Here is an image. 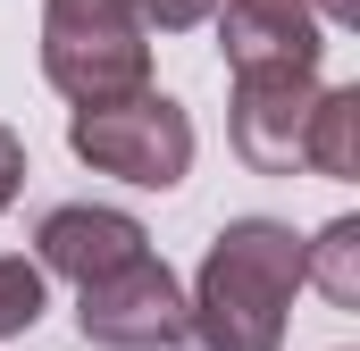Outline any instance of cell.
I'll list each match as a JSON object with an SVG mask.
<instances>
[{
    "label": "cell",
    "mask_w": 360,
    "mask_h": 351,
    "mask_svg": "<svg viewBox=\"0 0 360 351\" xmlns=\"http://www.w3.org/2000/svg\"><path fill=\"white\" fill-rule=\"evenodd\" d=\"M302 293V234L285 218H226L193 267V343L201 351H285V310Z\"/></svg>",
    "instance_id": "cell-1"
},
{
    "label": "cell",
    "mask_w": 360,
    "mask_h": 351,
    "mask_svg": "<svg viewBox=\"0 0 360 351\" xmlns=\"http://www.w3.org/2000/svg\"><path fill=\"white\" fill-rule=\"evenodd\" d=\"M42 76L76 109L151 92V25L134 0H42Z\"/></svg>",
    "instance_id": "cell-2"
},
{
    "label": "cell",
    "mask_w": 360,
    "mask_h": 351,
    "mask_svg": "<svg viewBox=\"0 0 360 351\" xmlns=\"http://www.w3.org/2000/svg\"><path fill=\"white\" fill-rule=\"evenodd\" d=\"M68 151L92 176H117V184H143V192H176L193 176V109L168 92H134V100H109V109H76L68 117Z\"/></svg>",
    "instance_id": "cell-3"
},
{
    "label": "cell",
    "mask_w": 360,
    "mask_h": 351,
    "mask_svg": "<svg viewBox=\"0 0 360 351\" xmlns=\"http://www.w3.org/2000/svg\"><path fill=\"white\" fill-rule=\"evenodd\" d=\"M76 335L101 351H193V310L184 284L160 251H143L134 267L101 276L76 293Z\"/></svg>",
    "instance_id": "cell-4"
},
{
    "label": "cell",
    "mask_w": 360,
    "mask_h": 351,
    "mask_svg": "<svg viewBox=\"0 0 360 351\" xmlns=\"http://www.w3.org/2000/svg\"><path fill=\"white\" fill-rule=\"evenodd\" d=\"M319 100V67H269V76H235V159L252 176H293L302 168V126Z\"/></svg>",
    "instance_id": "cell-5"
},
{
    "label": "cell",
    "mask_w": 360,
    "mask_h": 351,
    "mask_svg": "<svg viewBox=\"0 0 360 351\" xmlns=\"http://www.w3.org/2000/svg\"><path fill=\"white\" fill-rule=\"evenodd\" d=\"M143 251H151L143 218L101 209V201H68V209H51V218L34 226V267H42V276H68L76 293L101 284V276H117V267H134Z\"/></svg>",
    "instance_id": "cell-6"
},
{
    "label": "cell",
    "mask_w": 360,
    "mask_h": 351,
    "mask_svg": "<svg viewBox=\"0 0 360 351\" xmlns=\"http://www.w3.org/2000/svg\"><path fill=\"white\" fill-rule=\"evenodd\" d=\"M218 51L235 76H269V67H319L327 59V25L310 17V0H218Z\"/></svg>",
    "instance_id": "cell-7"
},
{
    "label": "cell",
    "mask_w": 360,
    "mask_h": 351,
    "mask_svg": "<svg viewBox=\"0 0 360 351\" xmlns=\"http://www.w3.org/2000/svg\"><path fill=\"white\" fill-rule=\"evenodd\" d=\"M302 168L327 176V184L360 176V84H319L310 126H302Z\"/></svg>",
    "instance_id": "cell-8"
},
{
    "label": "cell",
    "mask_w": 360,
    "mask_h": 351,
    "mask_svg": "<svg viewBox=\"0 0 360 351\" xmlns=\"http://www.w3.org/2000/svg\"><path fill=\"white\" fill-rule=\"evenodd\" d=\"M302 284H319L335 310H360V218H327L302 243Z\"/></svg>",
    "instance_id": "cell-9"
},
{
    "label": "cell",
    "mask_w": 360,
    "mask_h": 351,
    "mask_svg": "<svg viewBox=\"0 0 360 351\" xmlns=\"http://www.w3.org/2000/svg\"><path fill=\"white\" fill-rule=\"evenodd\" d=\"M42 310H51V276L8 251V260H0V343H8V335H34Z\"/></svg>",
    "instance_id": "cell-10"
},
{
    "label": "cell",
    "mask_w": 360,
    "mask_h": 351,
    "mask_svg": "<svg viewBox=\"0 0 360 351\" xmlns=\"http://www.w3.org/2000/svg\"><path fill=\"white\" fill-rule=\"evenodd\" d=\"M143 8V25L151 34H193V25H210V8L218 0H134Z\"/></svg>",
    "instance_id": "cell-11"
},
{
    "label": "cell",
    "mask_w": 360,
    "mask_h": 351,
    "mask_svg": "<svg viewBox=\"0 0 360 351\" xmlns=\"http://www.w3.org/2000/svg\"><path fill=\"white\" fill-rule=\"evenodd\" d=\"M17 184H25V143H17V126H0V209L17 201Z\"/></svg>",
    "instance_id": "cell-12"
},
{
    "label": "cell",
    "mask_w": 360,
    "mask_h": 351,
    "mask_svg": "<svg viewBox=\"0 0 360 351\" xmlns=\"http://www.w3.org/2000/svg\"><path fill=\"white\" fill-rule=\"evenodd\" d=\"M310 17H319V25H344V34H352V25H360V0H310Z\"/></svg>",
    "instance_id": "cell-13"
}]
</instances>
